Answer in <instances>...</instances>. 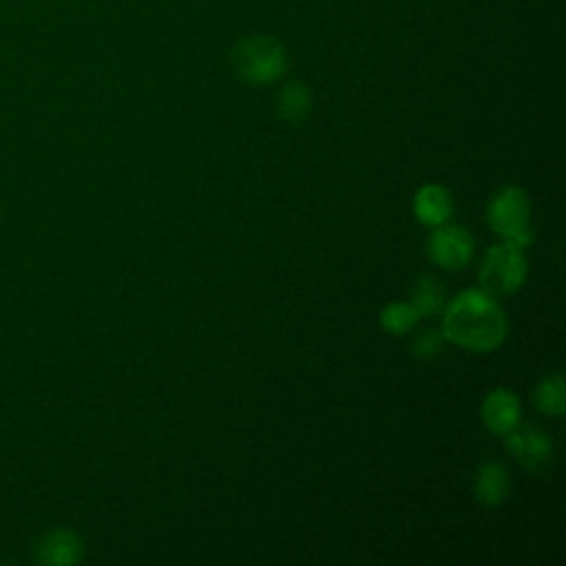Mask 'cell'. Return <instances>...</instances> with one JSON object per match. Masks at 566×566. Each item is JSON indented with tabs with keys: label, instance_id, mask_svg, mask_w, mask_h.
Wrapping results in <instances>:
<instances>
[{
	"label": "cell",
	"instance_id": "cell-5",
	"mask_svg": "<svg viewBox=\"0 0 566 566\" xmlns=\"http://www.w3.org/2000/svg\"><path fill=\"white\" fill-rule=\"evenodd\" d=\"M505 443L509 454L529 471H544L553 460V441L546 432L531 428V424H516V428L505 434Z\"/></svg>",
	"mask_w": 566,
	"mask_h": 566
},
{
	"label": "cell",
	"instance_id": "cell-13",
	"mask_svg": "<svg viewBox=\"0 0 566 566\" xmlns=\"http://www.w3.org/2000/svg\"><path fill=\"white\" fill-rule=\"evenodd\" d=\"M533 401H536V407L542 414L562 416L564 409H566V394H564V379H562V374L544 377L538 383L536 392H533Z\"/></svg>",
	"mask_w": 566,
	"mask_h": 566
},
{
	"label": "cell",
	"instance_id": "cell-4",
	"mask_svg": "<svg viewBox=\"0 0 566 566\" xmlns=\"http://www.w3.org/2000/svg\"><path fill=\"white\" fill-rule=\"evenodd\" d=\"M233 60L239 76L253 85L272 83L286 71V49L270 36H253L242 40Z\"/></svg>",
	"mask_w": 566,
	"mask_h": 566
},
{
	"label": "cell",
	"instance_id": "cell-1",
	"mask_svg": "<svg viewBox=\"0 0 566 566\" xmlns=\"http://www.w3.org/2000/svg\"><path fill=\"white\" fill-rule=\"evenodd\" d=\"M507 317L484 291H465L454 302L445 304L443 336L445 341L471 352H493L507 339Z\"/></svg>",
	"mask_w": 566,
	"mask_h": 566
},
{
	"label": "cell",
	"instance_id": "cell-8",
	"mask_svg": "<svg viewBox=\"0 0 566 566\" xmlns=\"http://www.w3.org/2000/svg\"><path fill=\"white\" fill-rule=\"evenodd\" d=\"M452 212H454V199L450 190L443 188L441 184H424L414 195V216L422 226L428 229L443 226L452 220Z\"/></svg>",
	"mask_w": 566,
	"mask_h": 566
},
{
	"label": "cell",
	"instance_id": "cell-11",
	"mask_svg": "<svg viewBox=\"0 0 566 566\" xmlns=\"http://www.w3.org/2000/svg\"><path fill=\"white\" fill-rule=\"evenodd\" d=\"M447 299H445V288L441 286V281L432 274H420L416 281L414 288V297H411V306L416 310V315L420 319L434 317L439 312H443Z\"/></svg>",
	"mask_w": 566,
	"mask_h": 566
},
{
	"label": "cell",
	"instance_id": "cell-10",
	"mask_svg": "<svg viewBox=\"0 0 566 566\" xmlns=\"http://www.w3.org/2000/svg\"><path fill=\"white\" fill-rule=\"evenodd\" d=\"M512 491V480L501 463H484L473 480L476 501L484 507H499L507 501Z\"/></svg>",
	"mask_w": 566,
	"mask_h": 566
},
{
	"label": "cell",
	"instance_id": "cell-6",
	"mask_svg": "<svg viewBox=\"0 0 566 566\" xmlns=\"http://www.w3.org/2000/svg\"><path fill=\"white\" fill-rule=\"evenodd\" d=\"M430 257L445 270H460L473 257V237L463 226H436L428 242Z\"/></svg>",
	"mask_w": 566,
	"mask_h": 566
},
{
	"label": "cell",
	"instance_id": "cell-9",
	"mask_svg": "<svg viewBox=\"0 0 566 566\" xmlns=\"http://www.w3.org/2000/svg\"><path fill=\"white\" fill-rule=\"evenodd\" d=\"M85 546L78 533L71 529H56L47 533L36 546V559L49 566H71L83 559Z\"/></svg>",
	"mask_w": 566,
	"mask_h": 566
},
{
	"label": "cell",
	"instance_id": "cell-14",
	"mask_svg": "<svg viewBox=\"0 0 566 566\" xmlns=\"http://www.w3.org/2000/svg\"><path fill=\"white\" fill-rule=\"evenodd\" d=\"M418 315L414 310L411 304H405V302H394V304H387L383 310H381V328L387 332V334H394V336H403L407 332L414 330V325L418 323Z\"/></svg>",
	"mask_w": 566,
	"mask_h": 566
},
{
	"label": "cell",
	"instance_id": "cell-2",
	"mask_svg": "<svg viewBox=\"0 0 566 566\" xmlns=\"http://www.w3.org/2000/svg\"><path fill=\"white\" fill-rule=\"evenodd\" d=\"M487 222L491 231L518 248L531 244V201L518 186H505L495 193L487 208Z\"/></svg>",
	"mask_w": 566,
	"mask_h": 566
},
{
	"label": "cell",
	"instance_id": "cell-3",
	"mask_svg": "<svg viewBox=\"0 0 566 566\" xmlns=\"http://www.w3.org/2000/svg\"><path fill=\"white\" fill-rule=\"evenodd\" d=\"M529 274V263L525 257V250L503 242L499 246H491L482 259L480 268V291H484L491 297H507L518 293Z\"/></svg>",
	"mask_w": 566,
	"mask_h": 566
},
{
	"label": "cell",
	"instance_id": "cell-7",
	"mask_svg": "<svg viewBox=\"0 0 566 566\" xmlns=\"http://www.w3.org/2000/svg\"><path fill=\"white\" fill-rule=\"evenodd\" d=\"M480 416L489 432L505 436L520 422V401L509 390H503V387L493 390L484 398V403L480 407Z\"/></svg>",
	"mask_w": 566,
	"mask_h": 566
},
{
	"label": "cell",
	"instance_id": "cell-12",
	"mask_svg": "<svg viewBox=\"0 0 566 566\" xmlns=\"http://www.w3.org/2000/svg\"><path fill=\"white\" fill-rule=\"evenodd\" d=\"M310 107H312L310 91L302 83H291V85L283 87V91L279 94V102H276L279 118L291 122V124L306 120L308 113H310Z\"/></svg>",
	"mask_w": 566,
	"mask_h": 566
},
{
	"label": "cell",
	"instance_id": "cell-15",
	"mask_svg": "<svg viewBox=\"0 0 566 566\" xmlns=\"http://www.w3.org/2000/svg\"><path fill=\"white\" fill-rule=\"evenodd\" d=\"M443 343H445V336L443 332H422L416 341H414V354L420 359V361H432L436 359L441 349H443Z\"/></svg>",
	"mask_w": 566,
	"mask_h": 566
}]
</instances>
